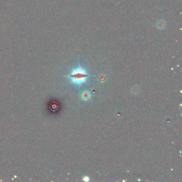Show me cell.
Returning <instances> with one entry per match:
<instances>
[{
    "instance_id": "1",
    "label": "cell",
    "mask_w": 182,
    "mask_h": 182,
    "mask_svg": "<svg viewBox=\"0 0 182 182\" xmlns=\"http://www.w3.org/2000/svg\"><path fill=\"white\" fill-rule=\"evenodd\" d=\"M88 76L85 69L79 66L73 69L68 77L73 83L80 85L86 82Z\"/></svg>"
},
{
    "instance_id": "2",
    "label": "cell",
    "mask_w": 182,
    "mask_h": 182,
    "mask_svg": "<svg viewBox=\"0 0 182 182\" xmlns=\"http://www.w3.org/2000/svg\"><path fill=\"white\" fill-rule=\"evenodd\" d=\"M166 26V22L163 20H160L157 22V25H156V27L159 30H162L165 28Z\"/></svg>"
},
{
    "instance_id": "4",
    "label": "cell",
    "mask_w": 182,
    "mask_h": 182,
    "mask_svg": "<svg viewBox=\"0 0 182 182\" xmlns=\"http://www.w3.org/2000/svg\"><path fill=\"white\" fill-rule=\"evenodd\" d=\"M83 179L85 181H88L89 180V178L88 177H85V178H84Z\"/></svg>"
},
{
    "instance_id": "3",
    "label": "cell",
    "mask_w": 182,
    "mask_h": 182,
    "mask_svg": "<svg viewBox=\"0 0 182 182\" xmlns=\"http://www.w3.org/2000/svg\"><path fill=\"white\" fill-rule=\"evenodd\" d=\"M90 93L89 92L85 91V92H83L82 94H81V97L83 100H88L90 98Z\"/></svg>"
}]
</instances>
